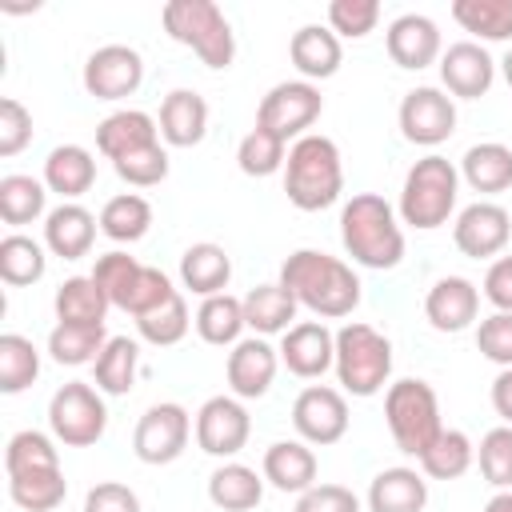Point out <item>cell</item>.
<instances>
[{
  "mask_svg": "<svg viewBox=\"0 0 512 512\" xmlns=\"http://www.w3.org/2000/svg\"><path fill=\"white\" fill-rule=\"evenodd\" d=\"M260 472L276 492L300 496L316 484V452L304 440H276V444H268Z\"/></svg>",
  "mask_w": 512,
  "mask_h": 512,
  "instance_id": "25",
  "label": "cell"
},
{
  "mask_svg": "<svg viewBox=\"0 0 512 512\" xmlns=\"http://www.w3.org/2000/svg\"><path fill=\"white\" fill-rule=\"evenodd\" d=\"M84 512H140V496L120 480H100L88 488Z\"/></svg>",
  "mask_w": 512,
  "mask_h": 512,
  "instance_id": "54",
  "label": "cell"
},
{
  "mask_svg": "<svg viewBox=\"0 0 512 512\" xmlns=\"http://www.w3.org/2000/svg\"><path fill=\"white\" fill-rule=\"evenodd\" d=\"M80 80L96 100H124L144 84V56L128 44H104L84 60Z\"/></svg>",
  "mask_w": 512,
  "mask_h": 512,
  "instance_id": "14",
  "label": "cell"
},
{
  "mask_svg": "<svg viewBox=\"0 0 512 512\" xmlns=\"http://www.w3.org/2000/svg\"><path fill=\"white\" fill-rule=\"evenodd\" d=\"M460 180H464L472 192H480V196L508 192V188H512V148L500 144V140L472 144V148L460 156Z\"/></svg>",
  "mask_w": 512,
  "mask_h": 512,
  "instance_id": "29",
  "label": "cell"
},
{
  "mask_svg": "<svg viewBox=\"0 0 512 512\" xmlns=\"http://www.w3.org/2000/svg\"><path fill=\"white\" fill-rule=\"evenodd\" d=\"M384 48L392 56L396 68H408V72H420L428 64H436L444 56V40H440V28L432 16L424 12H404L388 24L384 32Z\"/></svg>",
  "mask_w": 512,
  "mask_h": 512,
  "instance_id": "19",
  "label": "cell"
},
{
  "mask_svg": "<svg viewBox=\"0 0 512 512\" xmlns=\"http://www.w3.org/2000/svg\"><path fill=\"white\" fill-rule=\"evenodd\" d=\"M452 20L484 44L512 40V0H452Z\"/></svg>",
  "mask_w": 512,
  "mask_h": 512,
  "instance_id": "36",
  "label": "cell"
},
{
  "mask_svg": "<svg viewBox=\"0 0 512 512\" xmlns=\"http://www.w3.org/2000/svg\"><path fill=\"white\" fill-rule=\"evenodd\" d=\"M56 436H44L36 428H24L8 440L4 448V468L8 476H24V472H44V468H60V452L52 444Z\"/></svg>",
  "mask_w": 512,
  "mask_h": 512,
  "instance_id": "44",
  "label": "cell"
},
{
  "mask_svg": "<svg viewBox=\"0 0 512 512\" xmlns=\"http://www.w3.org/2000/svg\"><path fill=\"white\" fill-rule=\"evenodd\" d=\"M276 372H280V348H272L264 336H244L240 344H232L228 364H224V376L236 400L268 396Z\"/></svg>",
  "mask_w": 512,
  "mask_h": 512,
  "instance_id": "17",
  "label": "cell"
},
{
  "mask_svg": "<svg viewBox=\"0 0 512 512\" xmlns=\"http://www.w3.org/2000/svg\"><path fill=\"white\" fill-rule=\"evenodd\" d=\"M28 144H32V112L16 96H4L0 100V156H16Z\"/></svg>",
  "mask_w": 512,
  "mask_h": 512,
  "instance_id": "51",
  "label": "cell"
},
{
  "mask_svg": "<svg viewBox=\"0 0 512 512\" xmlns=\"http://www.w3.org/2000/svg\"><path fill=\"white\" fill-rule=\"evenodd\" d=\"M192 324H196V336H200L204 344H212V348H232V344L244 340V328H248V320H244V300H236V296H228V292L208 296V300H200Z\"/></svg>",
  "mask_w": 512,
  "mask_h": 512,
  "instance_id": "32",
  "label": "cell"
},
{
  "mask_svg": "<svg viewBox=\"0 0 512 512\" xmlns=\"http://www.w3.org/2000/svg\"><path fill=\"white\" fill-rule=\"evenodd\" d=\"M484 300L496 312H512V256H496L484 272Z\"/></svg>",
  "mask_w": 512,
  "mask_h": 512,
  "instance_id": "55",
  "label": "cell"
},
{
  "mask_svg": "<svg viewBox=\"0 0 512 512\" xmlns=\"http://www.w3.org/2000/svg\"><path fill=\"white\" fill-rule=\"evenodd\" d=\"M492 408L504 424H512V368H500L492 380Z\"/></svg>",
  "mask_w": 512,
  "mask_h": 512,
  "instance_id": "56",
  "label": "cell"
},
{
  "mask_svg": "<svg viewBox=\"0 0 512 512\" xmlns=\"http://www.w3.org/2000/svg\"><path fill=\"white\" fill-rule=\"evenodd\" d=\"M320 112H324V96H320L316 84H308V80H280V84H272L264 92V100L256 108V124L268 128L272 136H280L284 144L288 140L296 144L300 136H308V128L320 120Z\"/></svg>",
  "mask_w": 512,
  "mask_h": 512,
  "instance_id": "9",
  "label": "cell"
},
{
  "mask_svg": "<svg viewBox=\"0 0 512 512\" xmlns=\"http://www.w3.org/2000/svg\"><path fill=\"white\" fill-rule=\"evenodd\" d=\"M252 436V416L236 396H208L196 412V444L216 460H232Z\"/></svg>",
  "mask_w": 512,
  "mask_h": 512,
  "instance_id": "13",
  "label": "cell"
},
{
  "mask_svg": "<svg viewBox=\"0 0 512 512\" xmlns=\"http://www.w3.org/2000/svg\"><path fill=\"white\" fill-rule=\"evenodd\" d=\"M176 292H180V288H172V280H168L160 268L144 264V272H140V280H136V288H132V296H128V308H124V312H132V316L140 320V316L156 312L164 300H172Z\"/></svg>",
  "mask_w": 512,
  "mask_h": 512,
  "instance_id": "52",
  "label": "cell"
},
{
  "mask_svg": "<svg viewBox=\"0 0 512 512\" xmlns=\"http://www.w3.org/2000/svg\"><path fill=\"white\" fill-rule=\"evenodd\" d=\"M428 504V480L416 468H384L368 484V512H424Z\"/></svg>",
  "mask_w": 512,
  "mask_h": 512,
  "instance_id": "27",
  "label": "cell"
},
{
  "mask_svg": "<svg viewBox=\"0 0 512 512\" xmlns=\"http://www.w3.org/2000/svg\"><path fill=\"white\" fill-rule=\"evenodd\" d=\"M140 372V344L128 336H108L104 352L92 364V384L104 396H128Z\"/></svg>",
  "mask_w": 512,
  "mask_h": 512,
  "instance_id": "33",
  "label": "cell"
},
{
  "mask_svg": "<svg viewBox=\"0 0 512 512\" xmlns=\"http://www.w3.org/2000/svg\"><path fill=\"white\" fill-rule=\"evenodd\" d=\"M284 160H288V144H284L280 136H272L268 128H260V124H256V128L240 140V148H236V164H240V172H244V176H256V180L280 172Z\"/></svg>",
  "mask_w": 512,
  "mask_h": 512,
  "instance_id": "45",
  "label": "cell"
},
{
  "mask_svg": "<svg viewBox=\"0 0 512 512\" xmlns=\"http://www.w3.org/2000/svg\"><path fill=\"white\" fill-rule=\"evenodd\" d=\"M160 24L176 44L192 48L204 68H216V72L232 68L236 36H232V24L220 12V4H212V0H168L164 12H160Z\"/></svg>",
  "mask_w": 512,
  "mask_h": 512,
  "instance_id": "5",
  "label": "cell"
},
{
  "mask_svg": "<svg viewBox=\"0 0 512 512\" xmlns=\"http://www.w3.org/2000/svg\"><path fill=\"white\" fill-rule=\"evenodd\" d=\"M424 316L436 332H464L480 316V288L468 276H440L424 296Z\"/></svg>",
  "mask_w": 512,
  "mask_h": 512,
  "instance_id": "20",
  "label": "cell"
},
{
  "mask_svg": "<svg viewBox=\"0 0 512 512\" xmlns=\"http://www.w3.org/2000/svg\"><path fill=\"white\" fill-rule=\"evenodd\" d=\"M48 208V184L36 180V176H24V172H8L0 176V220L12 224V228H24Z\"/></svg>",
  "mask_w": 512,
  "mask_h": 512,
  "instance_id": "35",
  "label": "cell"
},
{
  "mask_svg": "<svg viewBox=\"0 0 512 512\" xmlns=\"http://www.w3.org/2000/svg\"><path fill=\"white\" fill-rule=\"evenodd\" d=\"M96 216L84 208V204H56L48 216H44V248L60 260H80L92 252V240H96Z\"/></svg>",
  "mask_w": 512,
  "mask_h": 512,
  "instance_id": "24",
  "label": "cell"
},
{
  "mask_svg": "<svg viewBox=\"0 0 512 512\" xmlns=\"http://www.w3.org/2000/svg\"><path fill=\"white\" fill-rule=\"evenodd\" d=\"M336 380L348 396H376L384 392L388 376H392V340L384 332H376L372 324L348 320L336 332Z\"/></svg>",
  "mask_w": 512,
  "mask_h": 512,
  "instance_id": "6",
  "label": "cell"
},
{
  "mask_svg": "<svg viewBox=\"0 0 512 512\" xmlns=\"http://www.w3.org/2000/svg\"><path fill=\"white\" fill-rule=\"evenodd\" d=\"M472 464H476V444H472L468 432H460V428H444V432L428 444V452L420 456V472H424L428 480H460Z\"/></svg>",
  "mask_w": 512,
  "mask_h": 512,
  "instance_id": "40",
  "label": "cell"
},
{
  "mask_svg": "<svg viewBox=\"0 0 512 512\" xmlns=\"http://www.w3.org/2000/svg\"><path fill=\"white\" fill-rule=\"evenodd\" d=\"M108 332L104 324H56L48 332V356L64 368H84L96 364V356L104 352Z\"/></svg>",
  "mask_w": 512,
  "mask_h": 512,
  "instance_id": "39",
  "label": "cell"
},
{
  "mask_svg": "<svg viewBox=\"0 0 512 512\" xmlns=\"http://www.w3.org/2000/svg\"><path fill=\"white\" fill-rule=\"evenodd\" d=\"M48 272V256H44V244L24 236V232H8L0 240V280L8 288H28L36 280H44Z\"/></svg>",
  "mask_w": 512,
  "mask_h": 512,
  "instance_id": "38",
  "label": "cell"
},
{
  "mask_svg": "<svg viewBox=\"0 0 512 512\" xmlns=\"http://www.w3.org/2000/svg\"><path fill=\"white\" fill-rule=\"evenodd\" d=\"M44 184L60 196V204L80 200L96 184V160L84 144H56L44 160Z\"/></svg>",
  "mask_w": 512,
  "mask_h": 512,
  "instance_id": "26",
  "label": "cell"
},
{
  "mask_svg": "<svg viewBox=\"0 0 512 512\" xmlns=\"http://www.w3.org/2000/svg\"><path fill=\"white\" fill-rule=\"evenodd\" d=\"M500 76H504V84L512 88V48L504 52V60H500Z\"/></svg>",
  "mask_w": 512,
  "mask_h": 512,
  "instance_id": "58",
  "label": "cell"
},
{
  "mask_svg": "<svg viewBox=\"0 0 512 512\" xmlns=\"http://www.w3.org/2000/svg\"><path fill=\"white\" fill-rule=\"evenodd\" d=\"M280 284L316 320H344L360 308V296H364L360 292L364 284L352 272V264H344L340 256L316 252V248H296L280 264Z\"/></svg>",
  "mask_w": 512,
  "mask_h": 512,
  "instance_id": "1",
  "label": "cell"
},
{
  "mask_svg": "<svg viewBox=\"0 0 512 512\" xmlns=\"http://www.w3.org/2000/svg\"><path fill=\"white\" fill-rule=\"evenodd\" d=\"M340 244L352 264L388 272L404 260V228L396 208L376 192H356L340 208Z\"/></svg>",
  "mask_w": 512,
  "mask_h": 512,
  "instance_id": "2",
  "label": "cell"
},
{
  "mask_svg": "<svg viewBox=\"0 0 512 512\" xmlns=\"http://www.w3.org/2000/svg\"><path fill=\"white\" fill-rule=\"evenodd\" d=\"M484 512H512V488H508V492H496V496L484 504Z\"/></svg>",
  "mask_w": 512,
  "mask_h": 512,
  "instance_id": "57",
  "label": "cell"
},
{
  "mask_svg": "<svg viewBox=\"0 0 512 512\" xmlns=\"http://www.w3.org/2000/svg\"><path fill=\"white\" fill-rule=\"evenodd\" d=\"M476 348L496 368H512V312H492L476 324Z\"/></svg>",
  "mask_w": 512,
  "mask_h": 512,
  "instance_id": "50",
  "label": "cell"
},
{
  "mask_svg": "<svg viewBox=\"0 0 512 512\" xmlns=\"http://www.w3.org/2000/svg\"><path fill=\"white\" fill-rule=\"evenodd\" d=\"M280 364L300 380H320L336 364V332L324 320H300L280 336Z\"/></svg>",
  "mask_w": 512,
  "mask_h": 512,
  "instance_id": "16",
  "label": "cell"
},
{
  "mask_svg": "<svg viewBox=\"0 0 512 512\" xmlns=\"http://www.w3.org/2000/svg\"><path fill=\"white\" fill-rule=\"evenodd\" d=\"M40 376V352L28 336L20 332H4L0 336V392L4 396H16L24 392L28 384H36Z\"/></svg>",
  "mask_w": 512,
  "mask_h": 512,
  "instance_id": "42",
  "label": "cell"
},
{
  "mask_svg": "<svg viewBox=\"0 0 512 512\" xmlns=\"http://www.w3.org/2000/svg\"><path fill=\"white\" fill-rule=\"evenodd\" d=\"M288 60H292V68L300 72V80L312 84V80H328V76L340 72L344 48H340V36H336L332 28H324V24H304V28H296L292 40H288Z\"/></svg>",
  "mask_w": 512,
  "mask_h": 512,
  "instance_id": "22",
  "label": "cell"
},
{
  "mask_svg": "<svg viewBox=\"0 0 512 512\" xmlns=\"http://www.w3.org/2000/svg\"><path fill=\"white\" fill-rule=\"evenodd\" d=\"M208 500L220 512H252L264 500V472H256L240 460H224L208 476Z\"/></svg>",
  "mask_w": 512,
  "mask_h": 512,
  "instance_id": "31",
  "label": "cell"
},
{
  "mask_svg": "<svg viewBox=\"0 0 512 512\" xmlns=\"http://www.w3.org/2000/svg\"><path fill=\"white\" fill-rule=\"evenodd\" d=\"M296 512H360V496L344 484H312L296 496Z\"/></svg>",
  "mask_w": 512,
  "mask_h": 512,
  "instance_id": "53",
  "label": "cell"
},
{
  "mask_svg": "<svg viewBox=\"0 0 512 512\" xmlns=\"http://www.w3.org/2000/svg\"><path fill=\"white\" fill-rule=\"evenodd\" d=\"M140 272H144V264H140L136 256L112 248V252L96 256V264H92L88 276L100 284V292L108 296V304L124 312V308H128V296H132V288H136V280H140Z\"/></svg>",
  "mask_w": 512,
  "mask_h": 512,
  "instance_id": "43",
  "label": "cell"
},
{
  "mask_svg": "<svg viewBox=\"0 0 512 512\" xmlns=\"http://www.w3.org/2000/svg\"><path fill=\"white\" fill-rule=\"evenodd\" d=\"M476 464H480V476L496 492H508L512 488V424H496V428H488L480 436Z\"/></svg>",
  "mask_w": 512,
  "mask_h": 512,
  "instance_id": "47",
  "label": "cell"
},
{
  "mask_svg": "<svg viewBox=\"0 0 512 512\" xmlns=\"http://www.w3.org/2000/svg\"><path fill=\"white\" fill-rule=\"evenodd\" d=\"M52 308H56V324H104L112 304L92 276H68L56 288Z\"/></svg>",
  "mask_w": 512,
  "mask_h": 512,
  "instance_id": "34",
  "label": "cell"
},
{
  "mask_svg": "<svg viewBox=\"0 0 512 512\" xmlns=\"http://www.w3.org/2000/svg\"><path fill=\"white\" fill-rule=\"evenodd\" d=\"M456 196H460V168L436 152L420 156L400 184V224L416 228V232H432L440 224H448V216L456 212Z\"/></svg>",
  "mask_w": 512,
  "mask_h": 512,
  "instance_id": "4",
  "label": "cell"
},
{
  "mask_svg": "<svg viewBox=\"0 0 512 512\" xmlns=\"http://www.w3.org/2000/svg\"><path fill=\"white\" fill-rule=\"evenodd\" d=\"M188 324H192L188 300L176 292V296L164 300L156 312L140 316V320H136V332H140V340H148V344H156V348H172V344H180V340L188 336Z\"/></svg>",
  "mask_w": 512,
  "mask_h": 512,
  "instance_id": "46",
  "label": "cell"
},
{
  "mask_svg": "<svg viewBox=\"0 0 512 512\" xmlns=\"http://www.w3.org/2000/svg\"><path fill=\"white\" fill-rule=\"evenodd\" d=\"M152 144H160V124H156V116H148L140 108H120L96 124V148L112 164L140 148H152Z\"/></svg>",
  "mask_w": 512,
  "mask_h": 512,
  "instance_id": "23",
  "label": "cell"
},
{
  "mask_svg": "<svg viewBox=\"0 0 512 512\" xmlns=\"http://www.w3.org/2000/svg\"><path fill=\"white\" fill-rule=\"evenodd\" d=\"M296 296L276 280V284H256L248 296H244V320L256 336H284L292 324H296Z\"/></svg>",
  "mask_w": 512,
  "mask_h": 512,
  "instance_id": "30",
  "label": "cell"
},
{
  "mask_svg": "<svg viewBox=\"0 0 512 512\" xmlns=\"http://www.w3.org/2000/svg\"><path fill=\"white\" fill-rule=\"evenodd\" d=\"M228 280H232V256L212 244V240H200V244H188L184 256H180V284L196 296H220L228 292Z\"/></svg>",
  "mask_w": 512,
  "mask_h": 512,
  "instance_id": "28",
  "label": "cell"
},
{
  "mask_svg": "<svg viewBox=\"0 0 512 512\" xmlns=\"http://www.w3.org/2000/svg\"><path fill=\"white\" fill-rule=\"evenodd\" d=\"M188 436H192V416L176 400H160V404L144 408V416L136 420L132 452L140 464L160 468V464H172L184 456Z\"/></svg>",
  "mask_w": 512,
  "mask_h": 512,
  "instance_id": "10",
  "label": "cell"
},
{
  "mask_svg": "<svg viewBox=\"0 0 512 512\" xmlns=\"http://www.w3.org/2000/svg\"><path fill=\"white\" fill-rule=\"evenodd\" d=\"M152 228V204L136 192H120L112 200H104L100 208V232L116 244H136L144 240Z\"/></svg>",
  "mask_w": 512,
  "mask_h": 512,
  "instance_id": "37",
  "label": "cell"
},
{
  "mask_svg": "<svg viewBox=\"0 0 512 512\" xmlns=\"http://www.w3.org/2000/svg\"><path fill=\"white\" fill-rule=\"evenodd\" d=\"M348 400L340 388L328 384H308L296 400H292V428L304 444L312 448H328L336 440H344L348 432Z\"/></svg>",
  "mask_w": 512,
  "mask_h": 512,
  "instance_id": "12",
  "label": "cell"
},
{
  "mask_svg": "<svg viewBox=\"0 0 512 512\" xmlns=\"http://www.w3.org/2000/svg\"><path fill=\"white\" fill-rule=\"evenodd\" d=\"M380 20L376 0H332L328 4V28L344 40H364Z\"/></svg>",
  "mask_w": 512,
  "mask_h": 512,
  "instance_id": "48",
  "label": "cell"
},
{
  "mask_svg": "<svg viewBox=\"0 0 512 512\" xmlns=\"http://www.w3.org/2000/svg\"><path fill=\"white\" fill-rule=\"evenodd\" d=\"M112 168L132 188H156L168 180V152H164V144H152V148H140V152L116 160Z\"/></svg>",
  "mask_w": 512,
  "mask_h": 512,
  "instance_id": "49",
  "label": "cell"
},
{
  "mask_svg": "<svg viewBox=\"0 0 512 512\" xmlns=\"http://www.w3.org/2000/svg\"><path fill=\"white\" fill-rule=\"evenodd\" d=\"M384 424L396 440V448L404 456H424L428 444L444 432V420H440V400H436V388L428 380H396L384 388Z\"/></svg>",
  "mask_w": 512,
  "mask_h": 512,
  "instance_id": "7",
  "label": "cell"
},
{
  "mask_svg": "<svg viewBox=\"0 0 512 512\" xmlns=\"http://www.w3.org/2000/svg\"><path fill=\"white\" fill-rule=\"evenodd\" d=\"M396 120H400V136L408 144L436 148V144H444L456 132V100L444 88L420 84V88L404 92Z\"/></svg>",
  "mask_w": 512,
  "mask_h": 512,
  "instance_id": "11",
  "label": "cell"
},
{
  "mask_svg": "<svg viewBox=\"0 0 512 512\" xmlns=\"http://www.w3.org/2000/svg\"><path fill=\"white\" fill-rule=\"evenodd\" d=\"M284 192H288V204L300 208V212L332 208L344 192V164H340L336 140H328L320 132H308L296 144H288Z\"/></svg>",
  "mask_w": 512,
  "mask_h": 512,
  "instance_id": "3",
  "label": "cell"
},
{
  "mask_svg": "<svg viewBox=\"0 0 512 512\" xmlns=\"http://www.w3.org/2000/svg\"><path fill=\"white\" fill-rule=\"evenodd\" d=\"M160 140L172 148H196L208 136V100L192 88H172L160 100Z\"/></svg>",
  "mask_w": 512,
  "mask_h": 512,
  "instance_id": "21",
  "label": "cell"
},
{
  "mask_svg": "<svg viewBox=\"0 0 512 512\" xmlns=\"http://www.w3.org/2000/svg\"><path fill=\"white\" fill-rule=\"evenodd\" d=\"M48 428L64 448H92L108 428L104 392L84 380L60 384L48 400Z\"/></svg>",
  "mask_w": 512,
  "mask_h": 512,
  "instance_id": "8",
  "label": "cell"
},
{
  "mask_svg": "<svg viewBox=\"0 0 512 512\" xmlns=\"http://www.w3.org/2000/svg\"><path fill=\"white\" fill-rule=\"evenodd\" d=\"M508 240H512V216L496 200H476V204L460 208V216L452 224V244L468 260H492L508 248Z\"/></svg>",
  "mask_w": 512,
  "mask_h": 512,
  "instance_id": "15",
  "label": "cell"
},
{
  "mask_svg": "<svg viewBox=\"0 0 512 512\" xmlns=\"http://www.w3.org/2000/svg\"><path fill=\"white\" fill-rule=\"evenodd\" d=\"M8 496H12V504L24 508V512H52V508L64 504V496H68V480H64L60 468L8 476Z\"/></svg>",
  "mask_w": 512,
  "mask_h": 512,
  "instance_id": "41",
  "label": "cell"
},
{
  "mask_svg": "<svg viewBox=\"0 0 512 512\" xmlns=\"http://www.w3.org/2000/svg\"><path fill=\"white\" fill-rule=\"evenodd\" d=\"M496 80V60L488 56L484 44L476 40H460V44H448L444 56H440V84L452 100H480L488 96Z\"/></svg>",
  "mask_w": 512,
  "mask_h": 512,
  "instance_id": "18",
  "label": "cell"
}]
</instances>
